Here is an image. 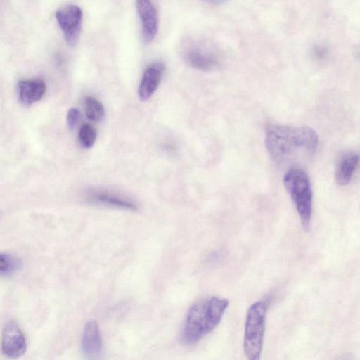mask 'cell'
Masks as SVG:
<instances>
[{
  "instance_id": "cell-2",
  "label": "cell",
  "mask_w": 360,
  "mask_h": 360,
  "mask_svg": "<svg viewBox=\"0 0 360 360\" xmlns=\"http://www.w3.org/2000/svg\"><path fill=\"white\" fill-rule=\"evenodd\" d=\"M226 298L216 296L202 299L193 303L188 310L180 335L184 346L198 343L220 323L229 307Z\"/></svg>"
},
{
  "instance_id": "cell-3",
  "label": "cell",
  "mask_w": 360,
  "mask_h": 360,
  "mask_svg": "<svg viewBox=\"0 0 360 360\" xmlns=\"http://www.w3.org/2000/svg\"><path fill=\"white\" fill-rule=\"evenodd\" d=\"M283 184L295 205L302 227L307 230L311 219L313 201L308 174L301 168L290 167L283 177Z\"/></svg>"
},
{
  "instance_id": "cell-15",
  "label": "cell",
  "mask_w": 360,
  "mask_h": 360,
  "mask_svg": "<svg viewBox=\"0 0 360 360\" xmlns=\"http://www.w3.org/2000/svg\"><path fill=\"white\" fill-rule=\"evenodd\" d=\"M21 261L16 257L8 253L0 255V274L8 276L15 273L21 266Z\"/></svg>"
},
{
  "instance_id": "cell-4",
  "label": "cell",
  "mask_w": 360,
  "mask_h": 360,
  "mask_svg": "<svg viewBox=\"0 0 360 360\" xmlns=\"http://www.w3.org/2000/svg\"><path fill=\"white\" fill-rule=\"evenodd\" d=\"M270 302L267 300L253 303L248 309L243 338V352L250 360L260 359L266 329V318Z\"/></svg>"
},
{
  "instance_id": "cell-11",
  "label": "cell",
  "mask_w": 360,
  "mask_h": 360,
  "mask_svg": "<svg viewBox=\"0 0 360 360\" xmlns=\"http://www.w3.org/2000/svg\"><path fill=\"white\" fill-rule=\"evenodd\" d=\"M46 90V84L40 79L20 80L17 85L18 99L25 106H30L40 101Z\"/></svg>"
},
{
  "instance_id": "cell-14",
  "label": "cell",
  "mask_w": 360,
  "mask_h": 360,
  "mask_svg": "<svg viewBox=\"0 0 360 360\" xmlns=\"http://www.w3.org/2000/svg\"><path fill=\"white\" fill-rule=\"evenodd\" d=\"M84 110L87 118L92 122H99L103 119L105 115V109L103 104L91 96L85 98Z\"/></svg>"
},
{
  "instance_id": "cell-13",
  "label": "cell",
  "mask_w": 360,
  "mask_h": 360,
  "mask_svg": "<svg viewBox=\"0 0 360 360\" xmlns=\"http://www.w3.org/2000/svg\"><path fill=\"white\" fill-rule=\"evenodd\" d=\"M359 161L356 153H348L338 161L335 172V179L339 186L348 184L354 175Z\"/></svg>"
},
{
  "instance_id": "cell-17",
  "label": "cell",
  "mask_w": 360,
  "mask_h": 360,
  "mask_svg": "<svg viewBox=\"0 0 360 360\" xmlns=\"http://www.w3.org/2000/svg\"><path fill=\"white\" fill-rule=\"evenodd\" d=\"M80 119V111L76 108H72L67 114V123L70 129H74Z\"/></svg>"
},
{
  "instance_id": "cell-18",
  "label": "cell",
  "mask_w": 360,
  "mask_h": 360,
  "mask_svg": "<svg viewBox=\"0 0 360 360\" xmlns=\"http://www.w3.org/2000/svg\"><path fill=\"white\" fill-rule=\"evenodd\" d=\"M203 3L212 5V6H217L224 4L229 0H201Z\"/></svg>"
},
{
  "instance_id": "cell-6",
  "label": "cell",
  "mask_w": 360,
  "mask_h": 360,
  "mask_svg": "<svg viewBox=\"0 0 360 360\" xmlns=\"http://www.w3.org/2000/svg\"><path fill=\"white\" fill-rule=\"evenodd\" d=\"M82 11L76 5H67L56 13V18L68 44H77L82 30Z\"/></svg>"
},
{
  "instance_id": "cell-5",
  "label": "cell",
  "mask_w": 360,
  "mask_h": 360,
  "mask_svg": "<svg viewBox=\"0 0 360 360\" xmlns=\"http://www.w3.org/2000/svg\"><path fill=\"white\" fill-rule=\"evenodd\" d=\"M183 48L185 61L195 69L210 71L219 65L215 51L203 41H191L186 43Z\"/></svg>"
},
{
  "instance_id": "cell-7",
  "label": "cell",
  "mask_w": 360,
  "mask_h": 360,
  "mask_svg": "<svg viewBox=\"0 0 360 360\" xmlns=\"http://www.w3.org/2000/svg\"><path fill=\"white\" fill-rule=\"evenodd\" d=\"M27 349L25 335L16 322L6 323L1 335V351L4 356L15 359L21 356Z\"/></svg>"
},
{
  "instance_id": "cell-10",
  "label": "cell",
  "mask_w": 360,
  "mask_h": 360,
  "mask_svg": "<svg viewBox=\"0 0 360 360\" xmlns=\"http://www.w3.org/2000/svg\"><path fill=\"white\" fill-rule=\"evenodd\" d=\"M165 65L155 62L145 70L138 89L140 100L147 101L157 90L163 76Z\"/></svg>"
},
{
  "instance_id": "cell-8",
  "label": "cell",
  "mask_w": 360,
  "mask_h": 360,
  "mask_svg": "<svg viewBox=\"0 0 360 360\" xmlns=\"http://www.w3.org/2000/svg\"><path fill=\"white\" fill-rule=\"evenodd\" d=\"M136 5L141 23L143 41L150 43L158 32L159 20L156 8L151 0H136Z\"/></svg>"
},
{
  "instance_id": "cell-1",
  "label": "cell",
  "mask_w": 360,
  "mask_h": 360,
  "mask_svg": "<svg viewBox=\"0 0 360 360\" xmlns=\"http://www.w3.org/2000/svg\"><path fill=\"white\" fill-rule=\"evenodd\" d=\"M318 144V136L309 127L274 124L266 131V148L271 159L279 165L295 160L301 155L314 153Z\"/></svg>"
},
{
  "instance_id": "cell-9",
  "label": "cell",
  "mask_w": 360,
  "mask_h": 360,
  "mask_svg": "<svg viewBox=\"0 0 360 360\" xmlns=\"http://www.w3.org/2000/svg\"><path fill=\"white\" fill-rule=\"evenodd\" d=\"M81 348L86 358H100L103 352V343L96 321L91 320L86 323L82 335Z\"/></svg>"
},
{
  "instance_id": "cell-12",
  "label": "cell",
  "mask_w": 360,
  "mask_h": 360,
  "mask_svg": "<svg viewBox=\"0 0 360 360\" xmlns=\"http://www.w3.org/2000/svg\"><path fill=\"white\" fill-rule=\"evenodd\" d=\"M88 199L94 203L129 210H136L138 207L129 199L105 191H93L89 195Z\"/></svg>"
},
{
  "instance_id": "cell-16",
  "label": "cell",
  "mask_w": 360,
  "mask_h": 360,
  "mask_svg": "<svg viewBox=\"0 0 360 360\" xmlns=\"http://www.w3.org/2000/svg\"><path fill=\"white\" fill-rule=\"evenodd\" d=\"M96 130L89 124H83L79 131L78 138L80 145L84 148H91L96 139Z\"/></svg>"
}]
</instances>
